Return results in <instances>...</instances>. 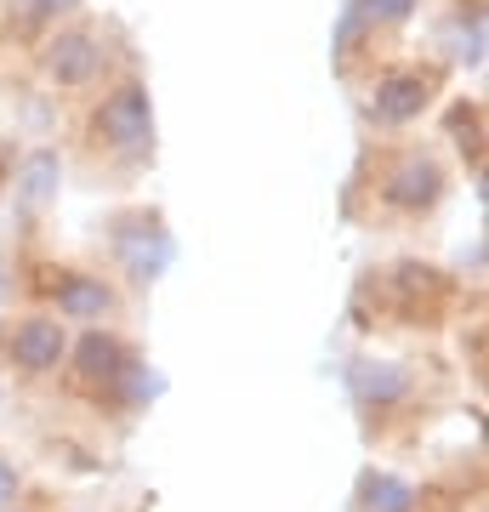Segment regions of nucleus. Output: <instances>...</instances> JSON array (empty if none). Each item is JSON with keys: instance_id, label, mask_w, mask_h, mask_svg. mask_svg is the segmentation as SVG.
I'll list each match as a JSON object with an SVG mask.
<instances>
[{"instance_id": "obj_5", "label": "nucleus", "mask_w": 489, "mask_h": 512, "mask_svg": "<svg viewBox=\"0 0 489 512\" xmlns=\"http://www.w3.org/2000/svg\"><path fill=\"white\" fill-rule=\"evenodd\" d=\"M97 40L86 35V29H74V35H57L52 57H46V69H52L57 86H86L91 74H97Z\"/></svg>"}, {"instance_id": "obj_8", "label": "nucleus", "mask_w": 489, "mask_h": 512, "mask_svg": "<svg viewBox=\"0 0 489 512\" xmlns=\"http://www.w3.org/2000/svg\"><path fill=\"white\" fill-rule=\"evenodd\" d=\"M114 308V291L103 279H86V274H69L57 285V313H74V319H97V313Z\"/></svg>"}, {"instance_id": "obj_1", "label": "nucleus", "mask_w": 489, "mask_h": 512, "mask_svg": "<svg viewBox=\"0 0 489 512\" xmlns=\"http://www.w3.org/2000/svg\"><path fill=\"white\" fill-rule=\"evenodd\" d=\"M97 126H103V137H109L120 154H143V148L154 143V114H148V92H143V86H120V92L103 103Z\"/></svg>"}, {"instance_id": "obj_2", "label": "nucleus", "mask_w": 489, "mask_h": 512, "mask_svg": "<svg viewBox=\"0 0 489 512\" xmlns=\"http://www.w3.org/2000/svg\"><path fill=\"white\" fill-rule=\"evenodd\" d=\"M114 245H120V262H126L137 279H154L165 262H171V239H165V228L154 217H137L131 228H120Z\"/></svg>"}, {"instance_id": "obj_12", "label": "nucleus", "mask_w": 489, "mask_h": 512, "mask_svg": "<svg viewBox=\"0 0 489 512\" xmlns=\"http://www.w3.org/2000/svg\"><path fill=\"white\" fill-rule=\"evenodd\" d=\"M410 6H416V0H364L359 12H364V18H404Z\"/></svg>"}, {"instance_id": "obj_10", "label": "nucleus", "mask_w": 489, "mask_h": 512, "mask_svg": "<svg viewBox=\"0 0 489 512\" xmlns=\"http://www.w3.org/2000/svg\"><path fill=\"white\" fill-rule=\"evenodd\" d=\"M364 507L370 512H416V495H410V484H399V478L370 473L364 478Z\"/></svg>"}, {"instance_id": "obj_11", "label": "nucleus", "mask_w": 489, "mask_h": 512, "mask_svg": "<svg viewBox=\"0 0 489 512\" xmlns=\"http://www.w3.org/2000/svg\"><path fill=\"white\" fill-rule=\"evenodd\" d=\"M57 188V154H29V165H23V205H46Z\"/></svg>"}, {"instance_id": "obj_9", "label": "nucleus", "mask_w": 489, "mask_h": 512, "mask_svg": "<svg viewBox=\"0 0 489 512\" xmlns=\"http://www.w3.org/2000/svg\"><path fill=\"white\" fill-rule=\"evenodd\" d=\"M126 365H131V359H126V348H120L114 336H86V342H80V370H86L91 382H97V376L114 382Z\"/></svg>"}, {"instance_id": "obj_6", "label": "nucleus", "mask_w": 489, "mask_h": 512, "mask_svg": "<svg viewBox=\"0 0 489 512\" xmlns=\"http://www.w3.org/2000/svg\"><path fill=\"white\" fill-rule=\"evenodd\" d=\"M427 97H433V86H427L421 74H393V80L376 86V120L399 126V120H410V114L427 109Z\"/></svg>"}, {"instance_id": "obj_3", "label": "nucleus", "mask_w": 489, "mask_h": 512, "mask_svg": "<svg viewBox=\"0 0 489 512\" xmlns=\"http://www.w3.org/2000/svg\"><path fill=\"white\" fill-rule=\"evenodd\" d=\"M444 194V171H438L427 154H410V160L393 165V177H387V200L399 205V211H421V205H433Z\"/></svg>"}, {"instance_id": "obj_13", "label": "nucleus", "mask_w": 489, "mask_h": 512, "mask_svg": "<svg viewBox=\"0 0 489 512\" xmlns=\"http://www.w3.org/2000/svg\"><path fill=\"white\" fill-rule=\"evenodd\" d=\"M12 490H18V473H12V467H6V461H0V507H6V501H12Z\"/></svg>"}, {"instance_id": "obj_7", "label": "nucleus", "mask_w": 489, "mask_h": 512, "mask_svg": "<svg viewBox=\"0 0 489 512\" xmlns=\"http://www.w3.org/2000/svg\"><path fill=\"white\" fill-rule=\"evenodd\" d=\"M353 393H359V404H399L404 399V370L399 365H387V359H359L353 365Z\"/></svg>"}, {"instance_id": "obj_4", "label": "nucleus", "mask_w": 489, "mask_h": 512, "mask_svg": "<svg viewBox=\"0 0 489 512\" xmlns=\"http://www.w3.org/2000/svg\"><path fill=\"white\" fill-rule=\"evenodd\" d=\"M63 325H52V319H23L18 330H12V359H18L23 370H52L57 359H63Z\"/></svg>"}]
</instances>
